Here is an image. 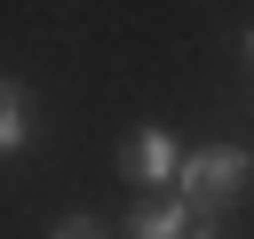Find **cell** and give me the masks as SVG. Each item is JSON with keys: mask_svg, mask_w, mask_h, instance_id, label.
I'll return each mask as SVG.
<instances>
[{"mask_svg": "<svg viewBox=\"0 0 254 239\" xmlns=\"http://www.w3.org/2000/svg\"><path fill=\"white\" fill-rule=\"evenodd\" d=\"M24 143H32V96H24V80H0V159Z\"/></svg>", "mask_w": 254, "mask_h": 239, "instance_id": "3957f363", "label": "cell"}, {"mask_svg": "<svg viewBox=\"0 0 254 239\" xmlns=\"http://www.w3.org/2000/svg\"><path fill=\"white\" fill-rule=\"evenodd\" d=\"M175 159H183V151H175V135H167V127H143V135H127V143H119V167H127L135 183H175Z\"/></svg>", "mask_w": 254, "mask_h": 239, "instance_id": "7a4b0ae2", "label": "cell"}, {"mask_svg": "<svg viewBox=\"0 0 254 239\" xmlns=\"http://www.w3.org/2000/svg\"><path fill=\"white\" fill-rule=\"evenodd\" d=\"M48 239H103V223H95V215H64Z\"/></svg>", "mask_w": 254, "mask_h": 239, "instance_id": "5b68a950", "label": "cell"}, {"mask_svg": "<svg viewBox=\"0 0 254 239\" xmlns=\"http://www.w3.org/2000/svg\"><path fill=\"white\" fill-rule=\"evenodd\" d=\"M238 48H246V64H254V24H246V32H238Z\"/></svg>", "mask_w": 254, "mask_h": 239, "instance_id": "52a82bcc", "label": "cell"}, {"mask_svg": "<svg viewBox=\"0 0 254 239\" xmlns=\"http://www.w3.org/2000/svg\"><path fill=\"white\" fill-rule=\"evenodd\" d=\"M190 231V199H159L143 215H127V239H183Z\"/></svg>", "mask_w": 254, "mask_h": 239, "instance_id": "277c9868", "label": "cell"}, {"mask_svg": "<svg viewBox=\"0 0 254 239\" xmlns=\"http://www.w3.org/2000/svg\"><path fill=\"white\" fill-rule=\"evenodd\" d=\"M183 239H222V231H214V223H206V215H198V231H183Z\"/></svg>", "mask_w": 254, "mask_h": 239, "instance_id": "8992f818", "label": "cell"}, {"mask_svg": "<svg viewBox=\"0 0 254 239\" xmlns=\"http://www.w3.org/2000/svg\"><path fill=\"white\" fill-rule=\"evenodd\" d=\"M246 175H254V151H238V143H198V151H183V159H175L183 199H206V207L238 199V191H246Z\"/></svg>", "mask_w": 254, "mask_h": 239, "instance_id": "6da1fadb", "label": "cell"}]
</instances>
